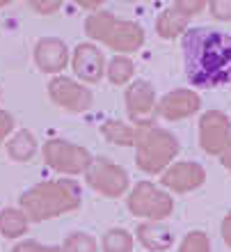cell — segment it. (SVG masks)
Returning <instances> with one entry per match:
<instances>
[{"mask_svg":"<svg viewBox=\"0 0 231 252\" xmlns=\"http://www.w3.org/2000/svg\"><path fill=\"white\" fill-rule=\"evenodd\" d=\"M76 71L87 80H96L101 76V55L92 46H80L76 53Z\"/></svg>","mask_w":231,"mask_h":252,"instance_id":"6","label":"cell"},{"mask_svg":"<svg viewBox=\"0 0 231 252\" xmlns=\"http://www.w3.org/2000/svg\"><path fill=\"white\" fill-rule=\"evenodd\" d=\"M51 94L55 96L58 103H62L64 108H71V110H80L89 103V94L69 80H55L51 85Z\"/></svg>","mask_w":231,"mask_h":252,"instance_id":"4","label":"cell"},{"mask_svg":"<svg viewBox=\"0 0 231 252\" xmlns=\"http://www.w3.org/2000/svg\"><path fill=\"white\" fill-rule=\"evenodd\" d=\"M37 62L44 71H58L64 64V46L59 41H41L37 48Z\"/></svg>","mask_w":231,"mask_h":252,"instance_id":"7","label":"cell"},{"mask_svg":"<svg viewBox=\"0 0 231 252\" xmlns=\"http://www.w3.org/2000/svg\"><path fill=\"white\" fill-rule=\"evenodd\" d=\"M9 126H12V120H9V115L0 113V140H2V135L9 131Z\"/></svg>","mask_w":231,"mask_h":252,"instance_id":"14","label":"cell"},{"mask_svg":"<svg viewBox=\"0 0 231 252\" xmlns=\"http://www.w3.org/2000/svg\"><path fill=\"white\" fill-rule=\"evenodd\" d=\"M106 252H128L131 248V239L126 236V232H110L106 236Z\"/></svg>","mask_w":231,"mask_h":252,"instance_id":"10","label":"cell"},{"mask_svg":"<svg viewBox=\"0 0 231 252\" xmlns=\"http://www.w3.org/2000/svg\"><path fill=\"white\" fill-rule=\"evenodd\" d=\"M32 152H34V140L30 138L28 133H19V135L12 140V145H9V154L19 160H26Z\"/></svg>","mask_w":231,"mask_h":252,"instance_id":"9","label":"cell"},{"mask_svg":"<svg viewBox=\"0 0 231 252\" xmlns=\"http://www.w3.org/2000/svg\"><path fill=\"white\" fill-rule=\"evenodd\" d=\"M92 184L96 188H101V190L110 192V195H117V192L126 186V174H121L117 167L101 163L92 172Z\"/></svg>","mask_w":231,"mask_h":252,"instance_id":"5","label":"cell"},{"mask_svg":"<svg viewBox=\"0 0 231 252\" xmlns=\"http://www.w3.org/2000/svg\"><path fill=\"white\" fill-rule=\"evenodd\" d=\"M66 252H94V241L87 236H71L66 241Z\"/></svg>","mask_w":231,"mask_h":252,"instance_id":"11","label":"cell"},{"mask_svg":"<svg viewBox=\"0 0 231 252\" xmlns=\"http://www.w3.org/2000/svg\"><path fill=\"white\" fill-rule=\"evenodd\" d=\"M0 232L5 236H19V234L26 232V220L19 211H12L7 209L2 216H0Z\"/></svg>","mask_w":231,"mask_h":252,"instance_id":"8","label":"cell"},{"mask_svg":"<svg viewBox=\"0 0 231 252\" xmlns=\"http://www.w3.org/2000/svg\"><path fill=\"white\" fill-rule=\"evenodd\" d=\"M106 133L115 140V142H119V145H126V142H128V133L121 131V128H119V126H115V124H113V126H108Z\"/></svg>","mask_w":231,"mask_h":252,"instance_id":"13","label":"cell"},{"mask_svg":"<svg viewBox=\"0 0 231 252\" xmlns=\"http://www.w3.org/2000/svg\"><path fill=\"white\" fill-rule=\"evenodd\" d=\"M16 252H55V250H41V248L32 246V243H28V246H21V248H16Z\"/></svg>","mask_w":231,"mask_h":252,"instance_id":"15","label":"cell"},{"mask_svg":"<svg viewBox=\"0 0 231 252\" xmlns=\"http://www.w3.org/2000/svg\"><path fill=\"white\" fill-rule=\"evenodd\" d=\"M78 197L76 190L62 186V184H48V186H39L30 195H26L23 204L28 206V211L32 213V218H48L55 213L64 211L69 206H76Z\"/></svg>","mask_w":231,"mask_h":252,"instance_id":"2","label":"cell"},{"mask_svg":"<svg viewBox=\"0 0 231 252\" xmlns=\"http://www.w3.org/2000/svg\"><path fill=\"white\" fill-rule=\"evenodd\" d=\"M46 160L51 165L59 167V170L80 172V170H85V165L89 163V156H87L83 149H78V147H69V145H64V142H48Z\"/></svg>","mask_w":231,"mask_h":252,"instance_id":"3","label":"cell"},{"mask_svg":"<svg viewBox=\"0 0 231 252\" xmlns=\"http://www.w3.org/2000/svg\"><path fill=\"white\" fill-rule=\"evenodd\" d=\"M110 76H113L115 83H121L124 78H128V76H131V64H128V62H124V60H115Z\"/></svg>","mask_w":231,"mask_h":252,"instance_id":"12","label":"cell"},{"mask_svg":"<svg viewBox=\"0 0 231 252\" xmlns=\"http://www.w3.org/2000/svg\"><path fill=\"white\" fill-rule=\"evenodd\" d=\"M185 76L195 87L231 83V34L213 28H190L183 34Z\"/></svg>","mask_w":231,"mask_h":252,"instance_id":"1","label":"cell"}]
</instances>
